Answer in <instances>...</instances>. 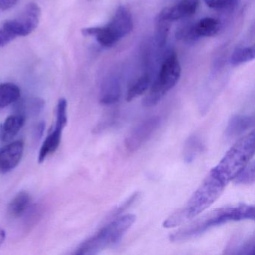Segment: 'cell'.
<instances>
[{"instance_id": "cell-1", "label": "cell", "mask_w": 255, "mask_h": 255, "mask_svg": "<svg viewBox=\"0 0 255 255\" xmlns=\"http://www.w3.org/2000/svg\"><path fill=\"white\" fill-rule=\"evenodd\" d=\"M254 219V206L240 204L235 207H222L207 213L188 226L171 234L170 240L174 243L184 242L201 235L212 228L228 222Z\"/></svg>"}, {"instance_id": "cell-2", "label": "cell", "mask_w": 255, "mask_h": 255, "mask_svg": "<svg viewBox=\"0 0 255 255\" xmlns=\"http://www.w3.org/2000/svg\"><path fill=\"white\" fill-rule=\"evenodd\" d=\"M225 186L209 173L185 207L171 215L164 222L163 226L167 228H174L196 217L219 198Z\"/></svg>"}, {"instance_id": "cell-3", "label": "cell", "mask_w": 255, "mask_h": 255, "mask_svg": "<svg viewBox=\"0 0 255 255\" xmlns=\"http://www.w3.org/2000/svg\"><path fill=\"white\" fill-rule=\"evenodd\" d=\"M254 154L255 132L252 131L237 141L210 173L227 186L249 163Z\"/></svg>"}, {"instance_id": "cell-4", "label": "cell", "mask_w": 255, "mask_h": 255, "mask_svg": "<svg viewBox=\"0 0 255 255\" xmlns=\"http://www.w3.org/2000/svg\"><path fill=\"white\" fill-rule=\"evenodd\" d=\"M135 216L125 215L113 219L77 249L76 255H95L120 241L135 222Z\"/></svg>"}, {"instance_id": "cell-5", "label": "cell", "mask_w": 255, "mask_h": 255, "mask_svg": "<svg viewBox=\"0 0 255 255\" xmlns=\"http://www.w3.org/2000/svg\"><path fill=\"white\" fill-rule=\"evenodd\" d=\"M134 23L130 11L124 6L117 8L107 26L86 28L82 30L84 36H93L104 47H112L133 29Z\"/></svg>"}, {"instance_id": "cell-6", "label": "cell", "mask_w": 255, "mask_h": 255, "mask_svg": "<svg viewBox=\"0 0 255 255\" xmlns=\"http://www.w3.org/2000/svg\"><path fill=\"white\" fill-rule=\"evenodd\" d=\"M41 16L40 7L36 3L31 2L15 18L2 22L0 24V49L19 37H26L32 34L38 28Z\"/></svg>"}, {"instance_id": "cell-7", "label": "cell", "mask_w": 255, "mask_h": 255, "mask_svg": "<svg viewBox=\"0 0 255 255\" xmlns=\"http://www.w3.org/2000/svg\"><path fill=\"white\" fill-rule=\"evenodd\" d=\"M181 67L175 53H170L162 62L159 74L152 82L148 93L144 100L145 107L156 105L172 89L180 80Z\"/></svg>"}, {"instance_id": "cell-8", "label": "cell", "mask_w": 255, "mask_h": 255, "mask_svg": "<svg viewBox=\"0 0 255 255\" xmlns=\"http://www.w3.org/2000/svg\"><path fill=\"white\" fill-rule=\"evenodd\" d=\"M68 103L65 98H61L56 107V122L53 130L47 137L40 149L38 162L42 163L47 156L56 151L62 140V132L68 122L67 115Z\"/></svg>"}, {"instance_id": "cell-9", "label": "cell", "mask_w": 255, "mask_h": 255, "mask_svg": "<svg viewBox=\"0 0 255 255\" xmlns=\"http://www.w3.org/2000/svg\"><path fill=\"white\" fill-rule=\"evenodd\" d=\"M161 122L162 119L159 116H153L136 125L125 140L128 151L134 153L142 147L158 130Z\"/></svg>"}, {"instance_id": "cell-10", "label": "cell", "mask_w": 255, "mask_h": 255, "mask_svg": "<svg viewBox=\"0 0 255 255\" xmlns=\"http://www.w3.org/2000/svg\"><path fill=\"white\" fill-rule=\"evenodd\" d=\"M173 5L165 7L159 14L173 22L193 15L198 8V0H175Z\"/></svg>"}, {"instance_id": "cell-11", "label": "cell", "mask_w": 255, "mask_h": 255, "mask_svg": "<svg viewBox=\"0 0 255 255\" xmlns=\"http://www.w3.org/2000/svg\"><path fill=\"white\" fill-rule=\"evenodd\" d=\"M24 143L16 141L10 143L0 150V171L8 172L20 164L23 157Z\"/></svg>"}, {"instance_id": "cell-12", "label": "cell", "mask_w": 255, "mask_h": 255, "mask_svg": "<svg viewBox=\"0 0 255 255\" xmlns=\"http://www.w3.org/2000/svg\"><path fill=\"white\" fill-rule=\"evenodd\" d=\"M253 116L247 115H235L230 119L225 129V135L229 139L237 138L243 135L254 126Z\"/></svg>"}, {"instance_id": "cell-13", "label": "cell", "mask_w": 255, "mask_h": 255, "mask_svg": "<svg viewBox=\"0 0 255 255\" xmlns=\"http://www.w3.org/2000/svg\"><path fill=\"white\" fill-rule=\"evenodd\" d=\"M26 117L23 115H11L5 119L0 128V139L9 141L17 135L24 125Z\"/></svg>"}, {"instance_id": "cell-14", "label": "cell", "mask_w": 255, "mask_h": 255, "mask_svg": "<svg viewBox=\"0 0 255 255\" xmlns=\"http://www.w3.org/2000/svg\"><path fill=\"white\" fill-rule=\"evenodd\" d=\"M121 86L119 80L115 77L107 79L101 86L100 101L104 105L116 104L121 98Z\"/></svg>"}, {"instance_id": "cell-15", "label": "cell", "mask_w": 255, "mask_h": 255, "mask_svg": "<svg viewBox=\"0 0 255 255\" xmlns=\"http://www.w3.org/2000/svg\"><path fill=\"white\" fill-rule=\"evenodd\" d=\"M255 237L249 238H236L228 245L225 254L228 255H254L255 254Z\"/></svg>"}, {"instance_id": "cell-16", "label": "cell", "mask_w": 255, "mask_h": 255, "mask_svg": "<svg viewBox=\"0 0 255 255\" xmlns=\"http://www.w3.org/2000/svg\"><path fill=\"white\" fill-rule=\"evenodd\" d=\"M219 22L212 17H205L193 23L194 32L198 40L204 37L214 36L219 32Z\"/></svg>"}, {"instance_id": "cell-17", "label": "cell", "mask_w": 255, "mask_h": 255, "mask_svg": "<svg viewBox=\"0 0 255 255\" xmlns=\"http://www.w3.org/2000/svg\"><path fill=\"white\" fill-rule=\"evenodd\" d=\"M20 89L12 83L0 84V110L20 100Z\"/></svg>"}, {"instance_id": "cell-18", "label": "cell", "mask_w": 255, "mask_h": 255, "mask_svg": "<svg viewBox=\"0 0 255 255\" xmlns=\"http://www.w3.org/2000/svg\"><path fill=\"white\" fill-rule=\"evenodd\" d=\"M31 197L27 192H19L8 206V213L12 217L18 218L23 216L30 207Z\"/></svg>"}, {"instance_id": "cell-19", "label": "cell", "mask_w": 255, "mask_h": 255, "mask_svg": "<svg viewBox=\"0 0 255 255\" xmlns=\"http://www.w3.org/2000/svg\"><path fill=\"white\" fill-rule=\"evenodd\" d=\"M204 146L201 138L198 135H191L186 140L183 149V159L186 163H191L193 162L203 151Z\"/></svg>"}, {"instance_id": "cell-20", "label": "cell", "mask_w": 255, "mask_h": 255, "mask_svg": "<svg viewBox=\"0 0 255 255\" xmlns=\"http://www.w3.org/2000/svg\"><path fill=\"white\" fill-rule=\"evenodd\" d=\"M45 102L40 98H29L23 100L17 104L19 114L27 116H37L44 110Z\"/></svg>"}, {"instance_id": "cell-21", "label": "cell", "mask_w": 255, "mask_h": 255, "mask_svg": "<svg viewBox=\"0 0 255 255\" xmlns=\"http://www.w3.org/2000/svg\"><path fill=\"white\" fill-rule=\"evenodd\" d=\"M152 82L153 81L150 74H145L140 77L128 89L126 96L127 101H132V100L141 96L150 89Z\"/></svg>"}, {"instance_id": "cell-22", "label": "cell", "mask_w": 255, "mask_h": 255, "mask_svg": "<svg viewBox=\"0 0 255 255\" xmlns=\"http://www.w3.org/2000/svg\"><path fill=\"white\" fill-rule=\"evenodd\" d=\"M171 22L158 14L155 20V40L158 47H162L166 44L171 29Z\"/></svg>"}, {"instance_id": "cell-23", "label": "cell", "mask_w": 255, "mask_h": 255, "mask_svg": "<svg viewBox=\"0 0 255 255\" xmlns=\"http://www.w3.org/2000/svg\"><path fill=\"white\" fill-rule=\"evenodd\" d=\"M255 47H247L237 48L233 52L231 56V63L233 65H240L250 62L255 59Z\"/></svg>"}, {"instance_id": "cell-24", "label": "cell", "mask_w": 255, "mask_h": 255, "mask_svg": "<svg viewBox=\"0 0 255 255\" xmlns=\"http://www.w3.org/2000/svg\"><path fill=\"white\" fill-rule=\"evenodd\" d=\"M236 184L249 185L255 183V163L249 162L234 179Z\"/></svg>"}, {"instance_id": "cell-25", "label": "cell", "mask_w": 255, "mask_h": 255, "mask_svg": "<svg viewBox=\"0 0 255 255\" xmlns=\"http://www.w3.org/2000/svg\"><path fill=\"white\" fill-rule=\"evenodd\" d=\"M240 0H204L207 7L218 11H232L237 8Z\"/></svg>"}, {"instance_id": "cell-26", "label": "cell", "mask_w": 255, "mask_h": 255, "mask_svg": "<svg viewBox=\"0 0 255 255\" xmlns=\"http://www.w3.org/2000/svg\"><path fill=\"white\" fill-rule=\"evenodd\" d=\"M176 38L183 42L191 43L198 41L194 33L193 24L184 25L179 28L176 32Z\"/></svg>"}, {"instance_id": "cell-27", "label": "cell", "mask_w": 255, "mask_h": 255, "mask_svg": "<svg viewBox=\"0 0 255 255\" xmlns=\"http://www.w3.org/2000/svg\"><path fill=\"white\" fill-rule=\"evenodd\" d=\"M138 196H139V194H138V192L133 194V195H132L130 198H128L127 201H125V203L121 204V205L119 206L117 209H116V210H114L113 214H112V216H115V217H116V216H119V215H120L121 213H123V212L125 211L126 209H128V207H130V206L132 205V204H133L135 201H136L137 198H138Z\"/></svg>"}, {"instance_id": "cell-28", "label": "cell", "mask_w": 255, "mask_h": 255, "mask_svg": "<svg viewBox=\"0 0 255 255\" xmlns=\"http://www.w3.org/2000/svg\"><path fill=\"white\" fill-rule=\"evenodd\" d=\"M46 124L44 122H40L35 127L34 129V138L35 141H38L42 138L43 134H44V129H45Z\"/></svg>"}, {"instance_id": "cell-29", "label": "cell", "mask_w": 255, "mask_h": 255, "mask_svg": "<svg viewBox=\"0 0 255 255\" xmlns=\"http://www.w3.org/2000/svg\"><path fill=\"white\" fill-rule=\"evenodd\" d=\"M17 0H0V12L7 11L14 7Z\"/></svg>"}, {"instance_id": "cell-30", "label": "cell", "mask_w": 255, "mask_h": 255, "mask_svg": "<svg viewBox=\"0 0 255 255\" xmlns=\"http://www.w3.org/2000/svg\"><path fill=\"white\" fill-rule=\"evenodd\" d=\"M5 238H6V233L3 228L0 227V246L4 243Z\"/></svg>"}]
</instances>
